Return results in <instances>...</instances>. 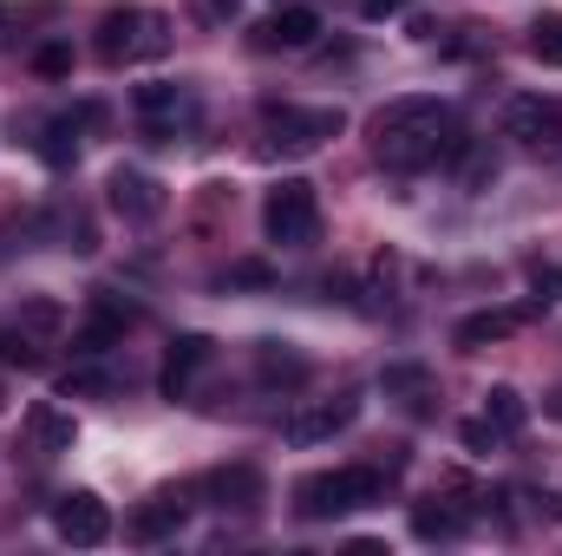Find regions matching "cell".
<instances>
[{"instance_id": "2", "label": "cell", "mask_w": 562, "mask_h": 556, "mask_svg": "<svg viewBox=\"0 0 562 556\" xmlns=\"http://www.w3.org/2000/svg\"><path fill=\"white\" fill-rule=\"evenodd\" d=\"M386 478H393V471H380V465L314 471V478H301V485H294V511H301V518H347V511L373 504V498L386 491Z\"/></svg>"}, {"instance_id": "30", "label": "cell", "mask_w": 562, "mask_h": 556, "mask_svg": "<svg viewBox=\"0 0 562 556\" xmlns=\"http://www.w3.org/2000/svg\"><path fill=\"white\" fill-rule=\"evenodd\" d=\"M66 393H105V380L99 374H66Z\"/></svg>"}, {"instance_id": "14", "label": "cell", "mask_w": 562, "mask_h": 556, "mask_svg": "<svg viewBox=\"0 0 562 556\" xmlns=\"http://www.w3.org/2000/svg\"><path fill=\"white\" fill-rule=\"evenodd\" d=\"M203 498H216L223 511H256V504H262V471H256V465L210 471V478H203Z\"/></svg>"}, {"instance_id": "7", "label": "cell", "mask_w": 562, "mask_h": 556, "mask_svg": "<svg viewBox=\"0 0 562 556\" xmlns=\"http://www.w3.org/2000/svg\"><path fill=\"white\" fill-rule=\"evenodd\" d=\"M360 419V400L353 393H340V400H307V407H294V413L281 419V438L288 445H327L334 432H347Z\"/></svg>"}, {"instance_id": "24", "label": "cell", "mask_w": 562, "mask_h": 556, "mask_svg": "<svg viewBox=\"0 0 562 556\" xmlns=\"http://www.w3.org/2000/svg\"><path fill=\"white\" fill-rule=\"evenodd\" d=\"M0 360H7V367H40V341H33L26 327H7V334H0Z\"/></svg>"}, {"instance_id": "27", "label": "cell", "mask_w": 562, "mask_h": 556, "mask_svg": "<svg viewBox=\"0 0 562 556\" xmlns=\"http://www.w3.org/2000/svg\"><path fill=\"white\" fill-rule=\"evenodd\" d=\"M20 327H26V334H53V327H59V308H53V301H26Z\"/></svg>"}, {"instance_id": "15", "label": "cell", "mask_w": 562, "mask_h": 556, "mask_svg": "<svg viewBox=\"0 0 562 556\" xmlns=\"http://www.w3.org/2000/svg\"><path fill=\"white\" fill-rule=\"evenodd\" d=\"M183 511H190V504H183V491H157L150 504L132 511V524H125V531H132L138 544H157V537H170V531L183 524Z\"/></svg>"}, {"instance_id": "3", "label": "cell", "mask_w": 562, "mask_h": 556, "mask_svg": "<svg viewBox=\"0 0 562 556\" xmlns=\"http://www.w3.org/2000/svg\"><path fill=\"white\" fill-rule=\"evenodd\" d=\"M170 53V20L150 7H112L99 20V59L105 66H132V59H164Z\"/></svg>"}, {"instance_id": "18", "label": "cell", "mask_w": 562, "mask_h": 556, "mask_svg": "<svg viewBox=\"0 0 562 556\" xmlns=\"http://www.w3.org/2000/svg\"><path fill=\"white\" fill-rule=\"evenodd\" d=\"M451 157H458V177H464V190H484V184H497V157H491V151H477L471 138L458 144Z\"/></svg>"}, {"instance_id": "26", "label": "cell", "mask_w": 562, "mask_h": 556, "mask_svg": "<svg viewBox=\"0 0 562 556\" xmlns=\"http://www.w3.org/2000/svg\"><path fill=\"white\" fill-rule=\"evenodd\" d=\"M33 73H40V79H66V73H72V53H66V46H40V53H33Z\"/></svg>"}, {"instance_id": "8", "label": "cell", "mask_w": 562, "mask_h": 556, "mask_svg": "<svg viewBox=\"0 0 562 556\" xmlns=\"http://www.w3.org/2000/svg\"><path fill=\"white\" fill-rule=\"evenodd\" d=\"M53 531H59L66 544H79V551H92V544L112 537V511H105L99 491H66V498L53 504Z\"/></svg>"}, {"instance_id": "10", "label": "cell", "mask_w": 562, "mask_h": 556, "mask_svg": "<svg viewBox=\"0 0 562 556\" xmlns=\"http://www.w3.org/2000/svg\"><path fill=\"white\" fill-rule=\"evenodd\" d=\"M530 314H537V308H484V314H464V321L451 327V341H458L464 354H477V347H491V341H510Z\"/></svg>"}, {"instance_id": "23", "label": "cell", "mask_w": 562, "mask_h": 556, "mask_svg": "<svg viewBox=\"0 0 562 556\" xmlns=\"http://www.w3.org/2000/svg\"><path fill=\"white\" fill-rule=\"evenodd\" d=\"M79 132H72V119H53V125H46V138H40V157H46V164H72V151H79Z\"/></svg>"}, {"instance_id": "13", "label": "cell", "mask_w": 562, "mask_h": 556, "mask_svg": "<svg viewBox=\"0 0 562 556\" xmlns=\"http://www.w3.org/2000/svg\"><path fill=\"white\" fill-rule=\"evenodd\" d=\"M105 190H112V210H119L125 223H157V216H164V190H157L144 170H112Z\"/></svg>"}, {"instance_id": "6", "label": "cell", "mask_w": 562, "mask_h": 556, "mask_svg": "<svg viewBox=\"0 0 562 556\" xmlns=\"http://www.w3.org/2000/svg\"><path fill=\"white\" fill-rule=\"evenodd\" d=\"M504 138H517L524 151L557 144L562 138V99H550V92H517L504 105Z\"/></svg>"}, {"instance_id": "4", "label": "cell", "mask_w": 562, "mask_h": 556, "mask_svg": "<svg viewBox=\"0 0 562 556\" xmlns=\"http://www.w3.org/2000/svg\"><path fill=\"white\" fill-rule=\"evenodd\" d=\"M262 230H269V243H281V249H307L321 236V197H314L307 177H281L276 190H269Z\"/></svg>"}, {"instance_id": "19", "label": "cell", "mask_w": 562, "mask_h": 556, "mask_svg": "<svg viewBox=\"0 0 562 556\" xmlns=\"http://www.w3.org/2000/svg\"><path fill=\"white\" fill-rule=\"evenodd\" d=\"M413 531H419L425 544H445V537H458V531H464V518H458V511H445V504H419V511H413Z\"/></svg>"}, {"instance_id": "21", "label": "cell", "mask_w": 562, "mask_h": 556, "mask_svg": "<svg viewBox=\"0 0 562 556\" xmlns=\"http://www.w3.org/2000/svg\"><path fill=\"white\" fill-rule=\"evenodd\" d=\"M380 387H386V400H425L431 393V374L425 367H386Z\"/></svg>"}, {"instance_id": "11", "label": "cell", "mask_w": 562, "mask_h": 556, "mask_svg": "<svg viewBox=\"0 0 562 556\" xmlns=\"http://www.w3.org/2000/svg\"><path fill=\"white\" fill-rule=\"evenodd\" d=\"M210 360H216V341H210V334H177V341H170V360H164V393L183 400L190 380H196Z\"/></svg>"}, {"instance_id": "29", "label": "cell", "mask_w": 562, "mask_h": 556, "mask_svg": "<svg viewBox=\"0 0 562 556\" xmlns=\"http://www.w3.org/2000/svg\"><path fill=\"white\" fill-rule=\"evenodd\" d=\"M229 281H236V288H262V281H269V269H262V263H236V269H229Z\"/></svg>"}, {"instance_id": "12", "label": "cell", "mask_w": 562, "mask_h": 556, "mask_svg": "<svg viewBox=\"0 0 562 556\" xmlns=\"http://www.w3.org/2000/svg\"><path fill=\"white\" fill-rule=\"evenodd\" d=\"M20 425H26V445H33L40 458H59V452H72V438H79V425H72V413H59L53 400H33Z\"/></svg>"}, {"instance_id": "25", "label": "cell", "mask_w": 562, "mask_h": 556, "mask_svg": "<svg viewBox=\"0 0 562 556\" xmlns=\"http://www.w3.org/2000/svg\"><path fill=\"white\" fill-rule=\"evenodd\" d=\"M177 99H183V92H177V86H164V79H157V86H138V112H144V119L177 112Z\"/></svg>"}, {"instance_id": "5", "label": "cell", "mask_w": 562, "mask_h": 556, "mask_svg": "<svg viewBox=\"0 0 562 556\" xmlns=\"http://www.w3.org/2000/svg\"><path fill=\"white\" fill-rule=\"evenodd\" d=\"M340 132H347V112H340V105H314V112L281 105V112H269V151H288V157L321 151V144L340 138Z\"/></svg>"}, {"instance_id": "9", "label": "cell", "mask_w": 562, "mask_h": 556, "mask_svg": "<svg viewBox=\"0 0 562 556\" xmlns=\"http://www.w3.org/2000/svg\"><path fill=\"white\" fill-rule=\"evenodd\" d=\"M314 33H321V13L301 7V0H281L276 13L249 33V46L256 53H301V46H314Z\"/></svg>"}, {"instance_id": "1", "label": "cell", "mask_w": 562, "mask_h": 556, "mask_svg": "<svg viewBox=\"0 0 562 556\" xmlns=\"http://www.w3.org/2000/svg\"><path fill=\"white\" fill-rule=\"evenodd\" d=\"M458 144L464 138H458L451 112H445L438 99H419V92L386 99L380 119H373V157H380L386 170H400V177H413V170H425V164L451 157Z\"/></svg>"}, {"instance_id": "20", "label": "cell", "mask_w": 562, "mask_h": 556, "mask_svg": "<svg viewBox=\"0 0 562 556\" xmlns=\"http://www.w3.org/2000/svg\"><path fill=\"white\" fill-rule=\"evenodd\" d=\"M530 53L543 66H562V13H537L530 20Z\"/></svg>"}, {"instance_id": "22", "label": "cell", "mask_w": 562, "mask_h": 556, "mask_svg": "<svg viewBox=\"0 0 562 556\" xmlns=\"http://www.w3.org/2000/svg\"><path fill=\"white\" fill-rule=\"evenodd\" d=\"M562 301V263H537L530 269V308H557Z\"/></svg>"}, {"instance_id": "17", "label": "cell", "mask_w": 562, "mask_h": 556, "mask_svg": "<svg viewBox=\"0 0 562 556\" xmlns=\"http://www.w3.org/2000/svg\"><path fill=\"white\" fill-rule=\"evenodd\" d=\"M484 419H491V425L510 438V432H524L530 407H524V393H517V387H491V393H484Z\"/></svg>"}, {"instance_id": "32", "label": "cell", "mask_w": 562, "mask_h": 556, "mask_svg": "<svg viewBox=\"0 0 562 556\" xmlns=\"http://www.w3.org/2000/svg\"><path fill=\"white\" fill-rule=\"evenodd\" d=\"M543 413H550V419H562V393H550V400H543Z\"/></svg>"}, {"instance_id": "31", "label": "cell", "mask_w": 562, "mask_h": 556, "mask_svg": "<svg viewBox=\"0 0 562 556\" xmlns=\"http://www.w3.org/2000/svg\"><path fill=\"white\" fill-rule=\"evenodd\" d=\"M400 7H406V0H360L367 20H386V13H400Z\"/></svg>"}, {"instance_id": "16", "label": "cell", "mask_w": 562, "mask_h": 556, "mask_svg": "<svg viewBox=\"0 0 562 556\" xmlns=\"http://www.w3.org/2000/svg\"><path fill=\"white\" fill-rule=\"evenodd\" d=\"M256 367H262L269 387H301V380H307V360H301L288 341H256Z\"/></svg>"}, {"instance_id": "28", "label": "cell", "mask_w": 562, "mask_h": 556, "mask_svg": "<svg viewBox=\"0 0 562 556\" xmlns=\"http://www.w3.org/2000/svg\"><path fill=\"white\" fill-rule=\"evenodd\" d=\"M458 438H464V445H471V452H491V445H497V438H504V432H497V425H491V419H471V425H464V432H458Z\"/></svg>"}]
</instances>
